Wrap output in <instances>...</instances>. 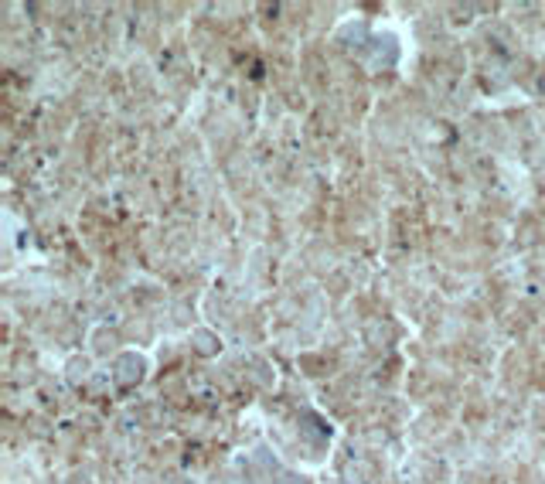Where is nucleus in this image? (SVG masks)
Returning a JSON list of instances; mask_svg holds the SVG:
<instances>
[]
</instances>
